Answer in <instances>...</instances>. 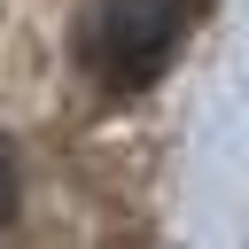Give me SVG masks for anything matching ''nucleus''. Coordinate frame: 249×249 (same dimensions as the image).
<instances>
[{
  "label": "nucleus",
  "mask_w": 249,
  "mask_h": 249,
  "mask_svg": "<svg viewBox=\"0 0 249 249\" xmlns=\"http://www.w3.org/2000/svg\"><path fill=\"white\" fill-rule=\"evenodd\" d=\"M187 39V0H86L78 70L101 93H148Z\"/></svg>",
  "instance_id": "1"
},
{
  "label": "nucleus",
  "mask_w": 249,
  "mask_h": 249,
  "mask_svg": "<svg viewBox=\"0 0 249 249\" xmlns=\"http://www.w3.org/2000/svg\"><path fill=\"white\" fill-rule=\"evenodd\" d=\"M8 218H16V156L0 140V233H8Z\"/></svg>",
  "instance_id": "2"
}]
</instances>
